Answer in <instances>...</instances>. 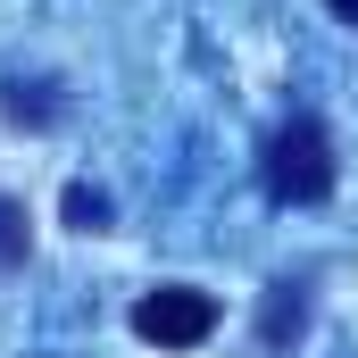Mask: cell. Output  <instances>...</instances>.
I'll return each mask as SVG.
<instances>
[{"instance_id":"1","label":"cell","mask_w":358,"mask_h":358,"mask_svg":"<svg viewBox=\"0 0 358 358\" xmlns=\"http://www.w3.org/2000/svg\"><path fill=\"white\" fill-rule=\"evenodd\" d=\"M259 183H267V200H283V208H317V200H334L342 159H334V134H325V117L292 108V117L275 125L267 142H259Z\"/></svg>"},{"instance_id":"2","label":"cell","mask_w":358,"mask_h":358,"mask_svg":"<svg viewBox=\"0 0 358 358\" xmlns=\"http://www.w3.org/2000/svg\"><path fill=\"white\" fill-rule=\"evenodd\" d=\"M134 334H142L150 350H200V342L217 334V300H208L200 283H159V292L134 300Z\"/></svg>"},{"instance_id":"3","label":"cell","mask_w":358,"mask_h":358,"mask_svg":"<svg viewBox=\"0 0 358 358\" xmlns=\"http://www.w3.org/2000/svg\"><path fill=\"white\" fill-rule=\"evenodd\" d=\"M67 117V100L50 76H0V125H25V134H42V125H59Z\"/></svg>"},{"instance_id":"4","label":"cell","mask_w":358,"mask_h":358,"mask_svg":"<svg viewBox=\"0 0 358 358\" xmlns=\"http://www.w3.org/2000/svg\"><path fill=\"white\" fill-rule=\"evenodd\" d=\"M300 325H308V283H267V300H259V342L283 350V342H300Z\"/></svg>"},{"instance_id":"5","label":"cell","mask_w":358,"mask_h":358,"mask_svg":"<svg viewBox=\"0 0 358 358\" xmlns=\"http://www.w3.org/2000/svg\"><path fill=\"white\" fill-rule=\"evenodd\" d=\"M59 208H67V225H76V234H108V217H117V200H108L100 183H67V200H59Z\"/></svg>"},{"instance_id":"6","label":"cell","mask_w":358,"mask_h":358,"mask_svg":"<svg viewBox=\"0 0 358 358\" xmlns=\"http://www.w3.org/2000/svg\"><path fill=\"white\" fill-rule=\"evenodd\" d=\"M0 267H25V200L0 192Z\"/></svg>"},{"instance_id":"7","label":"cell","mask_w":358,"mask_h":358,"mask_svg":"<svg viewBox=\"0 0 358 358\" xmlns=\"http://www.w3.org/2000/svg\"><path fill=\"white\" fill-rule=\"evenodd\" d=\"M325 8H334V17H342V25H358V0H325Z\"/></svg>"}]
</instances>
